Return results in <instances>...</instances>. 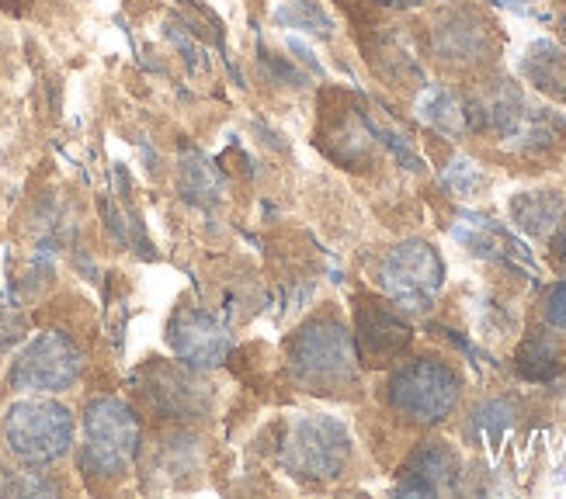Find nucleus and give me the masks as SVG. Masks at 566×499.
Returning <instances> with one entry per match:
<instances>
[{
	"label": "nucleus",
	"mask_w": 566,
	"mask_h": 499,
	"mask_svg": "<svg viewBox=\"0 0 566 499\" xmlns=\"http://www.w3.org/2000/svg\"><path fill=\"white\" fill-rule=\"evenodd\" d=\"M295 382L310 392H340L358 382V351L337 319H313L289 343Z\"/></svg>",
	"instance_id": "obj_1"
},
{
	"label": "nucleus",
	"mask_w": 566,
	"mask_h": 499,
	"mask_svg": "<svg viewBox=\"0 0 566 499\" xmlns=\"http://www.w3.org/2000/svg\"><path fill=\"white\" fill-rule=\"evenodd\" d=\"M139 452V420L115 395H102L87 403L84 413V444L81 468L91 479H118L126 476Z\"/></svg>",
	"instance_id": "obj_2"
},
{
	"label": "nucleus",
	"mask_w": 566,
	"mask_h": 499,
	"mask_svg": "<svg viewBox=\"0 0 566 499\" xmlns=\"http://www.w3.org/2000/svg\"><path fill=\"white\" fill-rule=\"evenodd\" d=\"M4 440L24 465H56L73 447V413L53 399H24L4 416Z\"/></svg>",
	"instance_id": "obj_3"
},
{
	"label": "nucleus",
	"mask_w": 566,
	"mask_h": 499,
	"mask_svg": "<svg viewBox=\"0 0 566 499\" xmlns=\"http://www.w3.org/2000/svg\"><path fill=\"white\" fill-rule=\"evenodd\" d=\"M462 395V379L449 361L421 358L392 371L386 385L389 406L413 423H441Z\"/></svg>",
	"instance_id": "obj_4"
},
{
	"label": "nucleus",
	"mask_w": 566,
	"mask_h": 499,
	"mask_svg": "<svg viewBox=\"0 0 566 499\" xmlns=\"http://www.w3.org/2000/svg\"><path fill=\"white\" fill-rule=\"evenodd\" d=\"M348 458H352V437L331 416L300 420L282 444V465L295 479L306 482L337 479Z\"/></svg>",
	"instance_id": "obj_5"
},
{
	"label": "nucleus",
	"mask_w": 566,
	"mask_h": 499,
	"mask_svg": "<svg viewBox=\"0 0 566 499\" xmlns=\"http://www.w3.org/2000/svg\"><path fill=\"white\" fill-rule=\"evenodd\" d=\"M84 361L77 343L63 333H42L11 368V385L21 392H66L81 379Z\"/></svg>",
	"instance_id": "obj_6"
},
{
	"label": "nucleus",
	"mask_w": 566,
	"mask_h": 499,
	"mask_svg": "<svg viewBox=\"0 0 566 499\" xmlns=\"http://www.w3.org/2000/svg\"><path fill=\"white\" fill-rule=\"evenodd\" d=\"M379 282L397 302L428 309L441 282H446V267H441V257L428 243L410 240V243H400L397 250H389V257L382 261V270H379Z\"/></svg>",
	"instance_id": "obj_7"
},
{
	"label": "nucleus",
	"mask_w": 566,
	"mask_h": 499,
	"mask_svg": "<svg viewBox=\"0 0 566 499\" xmlns=\"http://www.w3.org/2000/svg\"><path fill=\"white\" fill-rule=\"evenodd\" d=\"M483 121L494 125L501 139L511 149H518V153H543V149H549L556 142L553 115L546 108L528 105L514 87H504L490 97L483 105Z\"/></svg>",
	"instance_id": "obj_8"
},
{
	"label": "nucleus",
	"mask_w": 566,
	"mask_h": 499,
	"mask_svg": "<svg viewBox=\"0 0 566 499\" xmlns=\"http://www.w3.org/2000/svg\"><path fill=\"white\" fill-rule=\"evenodd\" d=\"M431 53L446 66H473L490 53V24L473 11H455L431 29Z\"/></svg>",
	"instance_id": "obj_9"
},
{
	"label": "nucleus",
	"mask_w": 566,
	"mask_h": 499,
	"mask_svg": "<svg viewBox=\"0 0 566 499\" xmlns=\"http://www.w3.org/2000/svg\"><path fill=\"white\" fill-rule=\"evenodd\" d=\"M355 330H358V347L368 361L386 364L397 361L407 343H410V327L392 312L389 306L379 302H361L358 316H355Z\"/></svg>",
	"instance_id": "obj_10"
},
{
	"label": "nucleus",
	"mask_w": 566,
	"mask_h": 499,
	"mask_svg": "<svg viewBox=\"0 0 566 499\" xmlns=\"http://www.w3.org/2000/svg\"><path fill=\"white\" fill-rule=\"evenodd\" d=\"M455 479H459V461L452 455V447H446L441 440H428L424 447H417L410 455L403 479H400V492L438 496L446 489H455Z\"/></svg>",
	"instance_id": "obj_11"
},
{
	"label": "nucleus",
	"mask_w": 566,
	"mask_h": 499,
	"mask_svg": "<svg viewBox=\"0 0 566 499\" xmlns=\"http://www.w3.org/2000/svg\"><path fill=\"white\" fill-rule=\"evenodd\" d=\"M417 115H421L424 125H431L441 136H462L470 129H480L483 121V105H465L462 97L449 87H428L421 105H417Z\"/></svg>",
	"instance_id": "obj_12"
},
{
	"label": "nucleus",
	"mask_w": 566,
	"mask_h": 499,
	"mask_svg": "<svg viewBox=\"0 0 566 499\" xmlns=\"http://www.w3.org/2000/svg\"><path fill=\"white\" fill-rule=\"evenodd\" d=\"M178 354L188 364H219L227 354V333H219L216 322L206 312H181L175 330H170Z\"/></svg>",
	"instance_id": "obj_13"
},
{
	"label": "nucleus",
	"mask_w": 566,
	"mask_h": 499,
	"mask_svg": "<svg viewBox=\"0 0 566 499\" xmlns=\"http://www.w3.org/2000/svg\"><path fill=\"white\" fill-rule=\"evenodd\" d=\"M525 81L535 84L543 94L556 97L559 105H566V53L553 42H535L528 45V53L522 60Z\"/></svg>",
	"instance_id": "obj_14"
},
{
	"label": "nucleus",
	"mask_w": 566,
	"mask_h": 499,
	"mask_svg": "<svg viewBox=\"0 0 566 499\" xmlns=\"http://www.w3.org/2000/svg\"><path fill=\"white\" fill-rule=\"evenodd\" d=\"M511 427H514V406L507 399H490V403H483L470 416V423H465V437L480 447H501Z\"/></svg>",
	"instance_id": "obj_15"
},
{
	"label": "nucleus",
	"mask_w": 566,
	"mask_h": 499,
	"mask_svg": "<svg viewBox=\"0 0 566 499\" xmlns=\"http://www.w3.org/2000/svg\"><path fill=\"white\" fill-rule=\"evenodd\" d=\"M511 212H514V222H518L522 230L543 236L553 226H559L563 202H559V194H553V191H535V194H518V198H514Z\"/></svg>",
	"instance_id": "obj_16"
},
{
	"label": "nucleus",
	"mask_w": 566,
	"mask_h": 499,
	"mask_svg": "<svg viewBox=\"0 0 566 499\" xmlns=\"http://www.w3.org/2000/svg\"><path fill=\"white\" fill-rule=\"evenodd\" d=\"M518 371L532 382H546L563 371V347L553 337H532L518 351Z\"/></svg>",
	"instance_id": "obj_17"
},
{
	"label": "nucleus",
	"mask_w": 566,
	"mask_h": 499,
	"mask_svg": "<svg viewBox=\"0 0 566 499\" xmlns=\"http://www.w3.org/2000/svg\"><path fill=\"white\" fill-rule=\"evenodd\" d=\"M289 29H303L316 39H331L334 35V21L327 18V11L316 4V0H292L289 8H282L275 14Z\"/></svg>",
	"instance_id": "obj_18"
},
{
	"label": "nucleus",
	"mask_w": 566,
	"mask_h": 499,
	"mask_svg": "<svg viewBox=\"0 0 566 499\" xmlns=\"http://www.w3.org/2000/svg\"><path fill=\"white\" fill-rule=\"evenodd\" d=\"M543 312H546V322H549V327L566 330V278H563L559 285H553V288H549Z\"/></svg>",
	"instance_id": "obj_19"
},
{
	"label": "nucleus",
	"mask_w": 566,
	"mask_h": 499,
	"mask_svg": "<svg viewBox=\"0 0 566 499\" xmlns=\"http://www.w3.org/2000/svg\"><path fill=\"white\" fill-rule=\"evenodd\" d=\"M289 49H292V53L300 56V60H303V63H306V66H310L313 73H324V66H319V63L313 60V53H310V49H306L303 42H295V39H292V42H289Z\"/></svg>",
	"instance_id": "obj_20"
},
{
	"label": "nucleus",
	"mask_w": 566,
	"mask_h": 499,
	"mask_svg": "<svg viewBox=\"0 0 566 499\" xmlns=\"http://www.w3.org/2000/svg\"><path fill=\"white\" fill-rule=\"evenodd\" d=\"M553 254H556V257H559V261L566 264V230H563V233H559V236L553 240Z\"/></svg>",
	"instance_id": "obj_21"
},
{
	"label": "nucleus",
	"mask_w": 566,
	"mask_h": 499,
	"mask_svg": "<svg viewBox=\"0 0 566 499\" xmlns=\"http://www.w3.org/2000/svg\"><path fill=\"white\" fill-rule=\"evenodd\" d=\"M559 24H563V39H566V11H563V21Z\"/></svg>",
	"instance_id": "obj_22"
}]
</instances>
